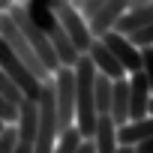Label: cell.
<instances>
[{
	"instance_id": "cb8c5ba5",
	"label": "cell",
	"mask_w": 153,
	"mask_h": 153,
	"mask_svg": "<svg viewBox=\"0 0 153 153\" xmlns=\"http://www.w3.org/2000/svg\"><path fill=\"white\" fill-rule=\"evenodd\" d=\"M150 117H153V102H150Z\"/></svg>"
},
{
	"instance_id": "8992f818",
	"label": "cell",
	"mask_w": 153,
	"mask_h": 153,
	"mask_svg": "<svg viewBox=\"0 0 153 153\" xmlns=\"http://www.w3.org/2000/svg\"><path fill=\"white\" fill-rule=\"evenodd\" d=\"M57 87V120H60V135L75 129V108H78V81H75V69H60L54 75Z\"/></svg>"
},
{
	"instance_id": "7402d4cb",
	"label": "cell",
	"mask_w": 153,
	"mask_h": 153,
	"mask_svg": "<svg viewBox=\"0 0 153 153\" xmlns=\"http://www.w3.org/2000/svg\"><path fill=\"white\" fill-rule=\"evenodd\" d=\"M117 153H135V147H120Z\"/></svg>"
},
{
	"instance_id": "7c38bea8",
	"label": "cell",
	"mask_w": 153,
	"mask_h": 153,
	"mask_svg": "<svg viewBox=\"0 0 153 153\" xmlns=\"http://www.w3.org/2000/svg\"><path fill=\"white\" fill-rule=\"evenodd\" d=\"M111 120L117 129H123L129 123V81L120 78L114 81V102H111Z\"/></svg>"
},
{
	"instance_id": "9c48e42d",
	"label": "cell",
	"mask_w": 153,
	"mask_h": 153,
	"mask_svg": "<svg viewBox=\"0 0 153 153\" xmlns=\"http://www.w3.org/2000/svg\"><path fill=\"white\" fill-rule=\"evenodd\" d=\"M150 24H153V0H135L132 12H126V15L117 21L114 30H117L120 36H132V33L150 27Z\"/></svg>"
},
{
	"instance_id": "2e32d148",
	"label": "cell",
	"mask_w": 153,
	"mask_h": 153,
	"mask_svg": "<svg viewBox=\"0 0 153 153\" xmlns=\"http://www.w3.org/2000/svg\"><path fill=\"white\" fill-rule=\"evenodd\" d=\"M0 96H3V99H9L15 108H21V105H24V93L12 84V78H9L3 69H0Z\"/></svg>"
},
{
	"instance_id": "603a6c76",
	"label": "cell",
	"mask_w": 153,
	"mask_h": 153,
	"mask_svg": "<svg viewBox=\"0 0 153 153\" xmlns=\"http://www.w3.org/2000/svg\"><path fill=\"white\" fill-rule=\"evenodd\" d=\"M3 132H6V123H3V120H0V135H3Z\"/></svg>"
},
{
	"instance_id": "44dd1931",
	"label": "cell",
	"mask_w": 153,
	"mask_h": 153,
	"mask_svg": "<svg viewBox=\"0 0 153 153\" xmlns=\"http://www.w3.org/2000/svg\"><path fill=\"white\" fill-rule=\"evenodd\" d=\"M135 153H153V138H150V141H144V144H138V147H135Z\"/></svg>"
},
{
	"instance_id": "4fadbf2b",
	"label": "cell",
	"mask_w": 153,
	"mask_h": 153,
	"mask_svg": "<svg viewBox=\"0 0 153 153\" xmlns=\"http://www.w3.org/2000/svg\"><path fill=\"white\" fill-rule=\"evenodd\" d=\"M93 144H96V153H117V150H120L117 126H114L111 117H99V123H96V135H93Z\"/></svg>"
},
{
	"instance_id": "6da1fadb",
	"label": "cell",
	"mask_w": 153,
	"mask_h": 153,
	"mask_svg": "<svg viewBox=\"0 0 153 153\" xmlns=\"http://www.w3.org/2000/svg\"><path fill=\"white\" fill-rule=\"evenodd\" d=\"M96 66L93 60L84 54L78 57V66H75V81H78V108H75V117H78V132L84 135V141H93L96 135V123H99V111H96Z\"/></svg>"
},
{
	"instance_id": "ba28073f",
	"label": "cell",
	"mask_w": 153,
	"mask_h": 153,
	"mask_svg": "<svg viewBox=\"0 0 153 153\" xmlns=\"http://www.w3.org/2000/svg\"><path fill=\"white\" fill-rule=\"evenodd\" d=\"M150 102H153V90H150L147 75L144 72L132 75L129 78V123L147 120L150 117Z\"/></svg>"
},
{
	"instance_id": "ac0fdd59",
	"label": "cell",
	"mask_w": 153,
	"mask_h": 153,
	"mask_svg": "<svg viewBox=\"0 0 153 153\" xmlns=\"http://www.w3.org/2000/svg\"><path fill=\"white\" fill-rule=\"evenodd\" d=\"M18 117H21V108H15L9 99H3V96H0V120L9 126V123H18Z\"/></svg>"
},
{
	"instance_id": "30bf717a",
	"label": "cell",
	"mask_w": 153,
	"mask_h": 153,
	"mask_svg": "<svg viewBox=\"0 0 153 153\" xmlns=\"http://www.w3.org/2000/svg\"><path fill=\"white\" fill-rule=\"evenodd\" d=\"M87 57L93 60V66H96V72H99V75H108L111 81L126 78V69L117 63V57L111 54V48H108L102 39H96V42H93V48H90V54H87Z\"/></svg>"
},
{
	"instance_id": "d6986e66",
	"label": "cell",
	"mask_w": 153,
	"mask_h": 153,
	"mask_svg": "<svg viewBox=\"0 0 153 153\" xmlns=\"http://www.w3.org/2000/svg\"><path fill=\"white\" fill-rule=\"evenodd\" d=\"M129 39H132L138 48H153V24H150V27H144V30H138V33H132Z\"/></svg>"
},
{
	"instance_id": "8fae6325",
	"label": "cell",
	"mask_w": 153,
	"mask_h": 153,
	"mask_svg": "<svg viewBox=\"0 0 153 153\" xmlns=\"http://www.w3.org/2000/svg\"><path fill=\"white\" fill-rule=\"evenodd\" d=\"M150 138H153V117L150 120H138V123H126L123 129H117L120 147H138V144H144Z\"/></svg>"
},
{
	"instance_id": "5b68a950",
	"label": "cell",
	"mask_w": 153,
	"mask_h": 153,
	"mask_svg": "<svg viewBox=\"0 0 153 153\" xmlns=\"http://www.w3.org/2000/svg\"><path fill=\"white\" fill-rule=\"evenodd\" d=\"M0 69H3L9 78H12V84L24 93V99H30V102H39V96H42V81L36 78V75L15 57V51L6 45V39L0 36Z\"/></svg>"
},
{
	"instance_id": "52a82bcc",
	"label": "cell",
	"mask_w": 153,
	"mask_h": 153,
	"mask_svg": "<svg viewBox=\"0 0 153 153\" xmlns=\"http://www.w3.org/2000/svg\"><path fill=\"white\" fill-rule=\"evenodd\" d=\"M108 48H111V54L117 57V63L129 72V75H138V72H144V57H141V48L129 39V36H120L117 30H111L105 39H102Z\"/></svg>"
},
{
	"instance_id": "ffe728a7",
	"label": "cell",
	"mask_w": 153,
	"mask_h": 153,
	"mask_svg": "<svg viewBox=\"0 0 153 153\" xmlns=\"http://www.w3.org/2000/svg\"><path fill=\"white\" fill-rule=\"evenodd\" d=\"M141 57H144V75H147L150 90H153V48H141Z\"/></svg>"
},
{
	"instance_id": "7a4b0ae2",
	"label": "cell",
	"mask_w": 153,
	"mask_h": 153,
	"mask_svg": "<svg viewBox=\"0 0 153 153\" xmlns=\"http://www.w3.org/2000/svg\"><path fill=\"white\" fill-rule=\"evenodd\" d=\"M0 36L6 39V45L15 51V57H18V60H21V63L36 75V78H39L42 84H48V75H51V72L45 69V63L39 60V54L33 51V45H30V42H27V36L18 30V24L12 21V15H9V12H0Z\"/></svg>"
},
{
	"instance_id": "3957f363",
	"label": "cell",
	"mask_w": 153,
	"mask_h": 153,
	"mask_svg": "<svg viewBox=\"0 0 153 153\" xmlns=\"http://www.w3.org/2000/svg\"><path fill=\"white\" fill-rule=\"evenodd\" d=\"M48 6L57 12V18H60V24H63V30H66V36L72 39V45H75V51H78L81 57L84 54H90V48H93V33H90V21L75 9L72 3H66V0H48Z\"/></svg>"
},
{
	"instance_id": "5bb4252c",
	"label": "cell",
	"mask_w": 153,
	"mask_h": 153,
	"mask_svg": "<svg viewBox=\"0 0 153 153\" xmlns=\"http://www.w3.org/2000/svg\"><path fill=\"white\" fill-rule=\"evenodd\" d=\"M111 102H114V81L108 75H96V111H99V117H111Z\"/></svg>"
},
{
	"instance_id": "277c9868",
	"label": "cell",
	"mask_w": 153,
	"mask_h": 153,
	"mask_svg": "<svg viewBox=\"0 0 153 153\" xmlns=\"http://www.w3.org/2000/svg\"><path fill=\"white\" fill-rule=\"evenodd\" d=\"M9 15H12V21L18 24V30H21V33L27 36V42L33 45V51L39 54V60L45 63V69L57 75V72L63 69V66H60V57H57V51H54V45H51V39H48V36H45V33H42V30H39V27H36V24L30 21V15H27V9H24V3H15Z\"/></svg>"
},
{
	"instance_id": "9a60e30c",
	"label": "cell",
	"mask_w": 153,
	"mask_h": 153,
	"mask_svg": "<svg viewBox=\"0 0 153 153\" xmlns=\"http://www.w3.org/2000/svg\"><path fill=\"white\" fill-rule=\"evenodd\" d=\"M81 144H84V135L78 132V126H75V129H69V132L60 135L54 153H81Z\"/></svg>"
},
{
	"instance_id": "e0dca14e",
	"label": "cell",
	"mask_w": 153,
	"mask_h": 153,
	"mask_svg": "<svg viewBox=\"0 0 153 153\" xmlns=\"http://www.w3.org/2000/svg\"><path fill=\"white\" fill-rule=\"evenodd\" d=\"M105 3H108V0H81V3L75 6V9H78V12H81L87 21H93V18H96V15L105 9Z\"/></svg>"
}]
</instances>
